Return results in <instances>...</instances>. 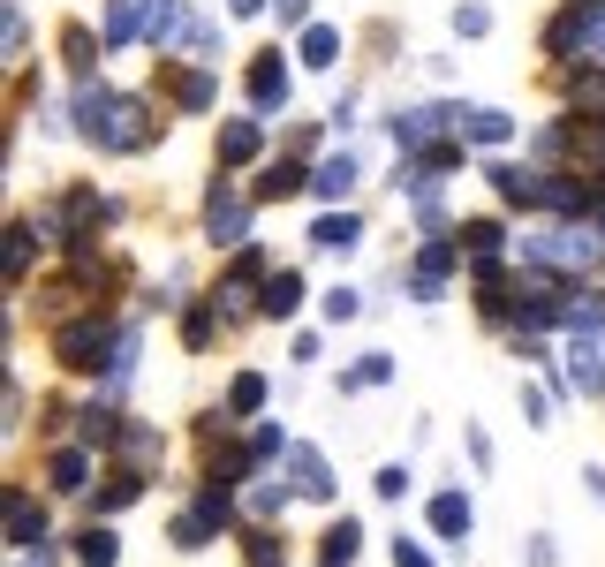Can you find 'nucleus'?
<instances>
[{
  "mask_svg": "<svg viewBox=\"0 0 605 567\" xmlns=\"http://www.w3.org/2000/svg\"><path fill=\"white\" fill-rule=\"evenodd\" d=\"M288 477H295V492H303V499H326L333 492V469H326V454H318V447H295L288 454Z\"/></svg>",
  "mask_w": 605,
  "mask_h": 567,
  "instance_id": "1",
  "label": "nucleus"
},
{
  "mask_svg": "<svg viewBox=\"0 0 605 567\" xmlns=\"http://www.w3.org/2000/svg\"><path fill=\"white\" fill-rule=\"evenodd\" d=\"M205 220H212V242H235L242 227H250V212L235 205V189H212V205H205Z\"/></svg>",
  "mask_w": 605,
  "mask_h": 567,
  "instance_id": "2",
  "label": "nucleus"
},
{
  "mask_svg": "<svg viewBox=\"0 0 605 567\" xmlns=\"http://www.w3.org/2000/svg\"><path fill=\"white\" fill-rule=\"evenodd\" d=\"M462 129H469V144H507V137H515L500 106H469V114H462Z\"/></svg>",
  "mask_w": 605,
  "mask_h": 567,
  "instance_id": "3",
  "label": "nucleus"
},
{
  "mask_svg": "<svg viewBox=\"0 0 605 567\" xmlns=\"http://www.w3.org/2000/svg\"><path fill=\"white\" fill-rule=\"evenodd\" d=\"M333 53H341V31H333V23H311V31H303V69H333Z\"/></svg>",
  "mask_w": 605,
  "mask_h": 567,
  "instance_id": "4",
  "label": "nucleus"
},
{
  "mask_svg": "<svg viewBox=\"0 0 605 567\" xmlns=\"http://www.w3.org/2000/svg\"><path fill=\"white\" fill-rule=\"evenodd\" d=\"M432 530H439V537H462V530H469V499H462V492H439V499H432Z\"/></svg>",
  "mask_w": 605,
  "mask_h": 567,
  "instance_id": "5",
  "label": "nucleus"
},
{
  "mask_svg": "<svg viewBox=\"0 0 605 567\" xmlns=\"http://www.w3.org/2000/svg\"><path fill=\"white\" fill-rule=\"evenodd\" d=\"M99 348H106V333H99V326H69V333H61V356H69L76 371H84V363L99 356Z\"/></svg>",
  "mask_w": 605,
  "mask_h": 567,
  "instance_id": "6",
  "label": "nucleus"
},
{
  "mask_svg": "<svg viewBox=\"0 0 605 567\" xmlns=\"http://www.w3.org/2000/svg\"><path fill=\"white\" fill-rule=\"evenodd\" d=\"M250 91H258V106H280V91H288V69H280V53H265V61H258Z\"/></svg>",
  "mask_w": 605,
  "mask_h": 567,
  "instance_id": "7",
  "label": "nucleus"
},
{
  "mask_svg": "<svg viewBox=\"0 0 605 567\" xmlns=\"http://www.w3.org/2000/svg\"><path fill=\"white\" fill-rule=\"evenodd\" d=\"M348 189H356V159H326V167H318V197H348Z\"/></svg>",
  "mask_w": 605,
  "mask_h": 567,
  "instance_id": "8",
  "label": "nucleus"
},
{
  "mask_svg": "<svg viewBox=\"0 0 605 567\" xmlns=\"http://www.w3.org/2000/svg\"><path fill=\"white\" fill-rule=\"evenodd\" d=\"M575 386H583V394H598V386H605V363H598V341H575Z\"/></svg>",
  "mask_w": 605,
  "mask_h": 567,
  "instance_id": "9",
  "label": "nucleus"
},
{
  "mask_svg": "<svg viewBox=\"0 0 605 567\" xmlns=\"http://www.w3.org/2000/svg\"><path fill=\"white\" fill-rule=\"evenodd\" d=\"M258 144H265V137H258V121H227L220 152H227V159H258Z\"/></svg>",
  "mask_w": 605,
  "mask_h": 567,
  "instance_id": "10",
  "label": "nucleus"
},
{
  "mask_svg": "<svg viewBox=\"0 0 605 567\" xmlns=\"http://www.w3.org/2000/svg\"><path fill=\"white\" fill-rule=\"evenodd\" d=\"M8 530H16V545H38V530H46V522H38L31 499H8Z\"/></svg>",
  "mask_w": 605,
  "mask_h": 567,
  "instance_id": "11",
  "label": "nucleus"
},
{
  "mask_svg": "<svg viewBox=\"0 0 605 567\" xmlns=\"http://www.w3.org/2000/svg\"><path fill=\"white\" fill-rule=\"evenodd\" d=\"M295 303H303V280H295V273H280L273 288H265V310H273V318H288Z\"/></svg>",
  "mask_w": 605,
  "mask_h": 567,
  "instance_id": "12",
  "label": "nucleus"
},
{
  "mask_svg": "<svg viewBox=\"0 0 605 567\" xmlns=\"http://www.w3.org/2000/svg\"><path fill=\"white\" fill-rule=\"evenodd\" d=\"M137 23H144L137 0H114V8H106V38H137Z\"/></svg>",
  "mask_w": 605,
  "mask_h": 567,
  "instance_id": "13",
  "label": "nucleus"
},
{
  "mask_svg": "<svg viewBox=\"0 0 605 567\" xmlns=\"http://www.w3.org/2000/svg\"><path fill=\"white\" fill-rule=\"evenodd\" d=\"M394 378V356H363L356 371H348V386H386Z\"/></svg>",
  "mask_w": 605,
  "mask_h": 567,
  "instance_id": "14",
  "label": "nucleus"
},
{
  "mask_svg": "<svg viewBox=\"0 0 605 567\" xmlns=\"http://www.w3.org/2000/svg\"><path fill=\"white\" fill-rule=\"evenodd\" d=\"M348 552H356V522H341V530L326 537V560L318 567H348Z\"/></svg>",
  "mask_w": 605,
  "mask_h": 567,
  "instance_id": "15",
  "label": "nucleus"
},
{
  "mask_svg": "<svg viewBox=\"0 0 605 567\" xmlns=\"http://www.w3.org/2000/svg\"><path fill=\"white\" fill-rule=\"evenodd\" d=\"M439 280H447V250H439V242H432V250L416 258V288H439Z\"/></svg>",
  "mask_w": 605,
  "mask_h": 567,
  "instance_id": "16",
  "label": "nucleus"
},
{
  "mask_svg": "<svg viewBox=\"0 0 605 567\" xmlns=\"http://www.w3.org/2000/svg\"><path fill=\"white\" fill-rule=\"evenodd\" d=\"M53 484H61V492H76V484H84V454H53Z\"/></svg>",
  "mask_w": 605,
  "mask_h": 567,
  "instance_id": "17",
  "label": "nucleus"
},
{
  "mask_svg": "<svg viewBox=\"0 0 605 567\" xmlns=\"http://www.w3.org/2000/svg\"><path fill=\"white\" fill-rule=\"evenodd\" d=\"M318 242L326 250H356V220H318Z\"/></svg>",
  "mask_w": 605,
  "mask_h": 567,
  "instance_id": "18",
  "label": "nucleus"
},
{
  "mask_svg": "<svg viewBox=\"0 0 605 567\" xmlns=\"http://www.w3.org/2000/svg\"><path fill=\"white\" fill-rule=\"evenodd\" d=\"M583 46L605 53V0H583Z\"/></svg>",
  "mask_w": 605,
  "mask_h": 567,
  "instance_id": "19",
  "label": "nucleus"
},
{
  "mask_svg": "<svg viewBox=\"0 0 605 567\" xmlns=\"http://www.w3.org/2000/svg\"><path fill=\"white\" fill-rule=\"evenodd\" d=\"M227 401H235V409H258V401H265V378H258V371H242V378H235V394H227Z\"/></svg>",
  "mask_w": 605,
  "mask_h": 567,
  "instance_id": "20",
  "label": "nucleus"
},
{
  "mask_svg": "<svg viewBox=\"0 0 605 567\" xmlns=\"http://www.w3.org/2000/svg\"><path fill=\"white\" fill-rule=\"evenodd\" d=\"M454 31H462V38H484V31H492V16H484V8H454Z\"/></svg>",
  "mask_w": 605,
  "mask_h": 567,
  "instance_id": "21",
  "label": "nucleus"
},
{
  "mask_svg": "<svg viewBox=\"0 0 605 567\" xmlns=\"http://www.w3.org/2000/svg\"><path fill=\"white\" fill-rule=\"evenodd\" d=\"M129 499H137V477H114V484L99 492V507H129Z\"/></svg>",
  "mask_w": 605,
  "mask_h": 567,
  "instance_id": "22",
  "label": "nucleus"
},
{
  "mask_svg": "<svg viewBox=\"0 0 605 567\" xmlns=\"http://www.w3.org/2000/svg\"><path fill=\"white\" fill-rule=\"evenodd\" d=\"M84 560H91V567H106V560H114V537L91 530V537H84Z\"/></svg>",
  "mask_w": 605,
  "mask_h": 567,
  "instance_id": "23",
  "label": "nucleus"
},
{
  "mask_svg": "<svg viewBox=\"0 0 605 567\" xmlns=\"http://www.w3.org/2000/svg\"><path fill=\"white\" fill-rule=\"evenodd\" d=\"M575 99H583V106H605V69H590L583 84H575Z\"/></svg>",
  "mask_w": 605,
  "mask_h": 567,
  "instance_id": "24",
  "label": "nucleus"
},
{
  "mask_svg": "<svg viewBox=\"0 0 605 567\" xmlns=\"http://www.w3.org/2000/svg\"><path fill=\"white\" fill-rule=\"evenodd\" d=\"M500 242H507L500 227H469V250H477V258H492V250H500Z\"/></svg>",
  "mask_w": 605,
  "mask_h": 567,
  "instance_id": "25",
  "label": "nucleus"
},
{
  "mask_svg": "<svg viewBox=\"0 0 605 567\" xmlns=\"http://www.w3.org/2000/svg\"><path fill=\"white\" fill-rule=\"evenodd\" d=\"M522 409H530V424H537V431H545V424H553V401H545V394H537V386H530V394H522Z\"/></svg>",
  "mask_w": 605,
  "mask_h": 567,
  "instance_id": "26",
  "label": "nucleus"
},
{
  "mask_svg": "<svg viewBox=\"0 0 605 567\" xmlns=\"http://www.w3.org/2000/svg\"><path fill=\"white\" fill-rule=\"evenodd\" d=\"M250 567H280V545H273V537H250Z\"/></svg>",
  "mask_w": 605,
  "mask_h": 567,
  "instance_id": "27",
  "label": "nucleus"
},
{
  "mask_svg": "<svg viewBox=\"0 0 605 567\" xmlns=\"http://www.w3.org/2000/svg\"><path fill=\"white\" fill-rule=\"evenodd\" d=\"M182 106H212V76H190V84H182Z\"/></svg>",
  "mask_w": 605,
  "mask_h": 567,
  "instance_id": "28",
  "label": "nucleus"
},
{
  "mask_svg": "<svg viewBox=\"0 0 605 567\" xmlns=\"http://www.w3.org/2000/svg\"><path fill=\"white\" fill-rule=\"evenodd\" d=\"M394 567H432V560H424L416 545H401V552H394Z\"/></svg>",
  "mask_w": 605,
  "mask_h": 567,
  "instance_id": "29",
  "label": "nucleus"
},
{
  "mask_svg": "<svg viewBox=\"0 0 605 567\" xmlns=\"http://www.w3.org/2000/svg\"><path fill=\"white\" fill-rule=\"evenodd\" d=\"M227 8H235V16H258V8H265V0H227Z\"/></svg>",
  "mask_w": 605,
  "mask_h": 567,
  "instance_id": "30",
  "label": "nucleus"
}]
</instances>
